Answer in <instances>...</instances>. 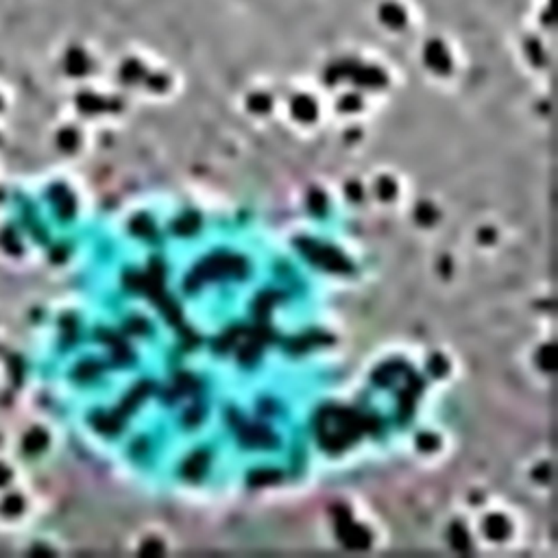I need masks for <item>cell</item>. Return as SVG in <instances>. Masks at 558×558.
<instances>
[{
	"instance_id": "1",
	"label": "cell",
	"mask_w": 558,
	"mask_h": 558,
	"mask_svg": "<svg viewBox=\"0 0 558 558\" xmlns=\"http://www.w3.org/2000/svg\"><path fill=\"white\" fill-rule=\"evenodd\" d=\"M318 441L327 451H341L349 447L365 430H377L373 416H362L345 408H327L316 418Z\"/></svg>"
},
{
	"instance_id": "2",
	"label": "cell",
	"mask_w": 558,
	"mask_h": 558,
	"mask_svg": "<svg viewBox=\"0 0 558 558\" xmlns=\"http://www.w3.org/2000/svg\"><path fill=\"white\" fill-rule=\"evenodd\" d=\"M245 277L247 275V262L243 257H231V255H214L207 257L201 264L196 266V271L188 277V290L198 288L201 282L207 279H218V277Z\"/></svg>"
},
{
	"instance_id": "3",
	"label": "cell",
	"mask_w": 558,
	"mask_h": 558,
	"mask_svg": "<svg viewBox=\"0 0 558 558\" xmlns=\"http://www.w3.org/2000/svg\"><path fill=\"white\" fill-rule=\"evenodd\" d=\"M341 79H351L355 86L360 88H384L388 83V79L384 74V70L375 68V66H360L355 62H341V64H334L327 68L325 72V83L334 86L338 83Z\"/></svg>"
},
{
	"instance_id": "4",
	"label": "cell",
	"mask_w": 558,
	"mask_h": 558,
	"mask_svg": "<svg viewBox=\"0 0 558 558\" xmlns=\"http://www.w3.org/2000/svg\"><path fill=\"white\" fill-rule=\"evenodd\" d=\"M299 247H301V251L310 257L312 264H316V266H323V268L334 271V273L351 271L349 260L334 247H325L321 243H310V240H301V243H299Z\"/></svg>"
},
{
	"instance_id": "5",
	"label": "cell",
	"mask_w": 558,
	"mask_h": 558,
	"mask_svg": "<svg viewBox=\"0 0 558 558\" xmlns=\"http://www.w3.org/2000/svg\"><path fill=\"white\" fill-rule=\"evenodd\" d=\"M336 532L338 539L349 550H367L371 545V532L360 524H353L351 517L345 522H336Z\"/></svg>"
},
{
	"instance_id": "6",
	"label": "cell",
	"mask_w": 558,
	"mask_h": 558,
	"mask_svg": "<svg viewBox=\"0 0 558 558\" xmlns=\"http://www.w3.org/2000/svg\"><path fill=\"white\" fill-rule=\"evenodd\" d=\"M423 62L436 74H449L451 68H454L449 50L445 48V44L441 42V39H430V42L426 44V48H423Z\"/></svg>"
},
{
	"instance_id": "7",
	"label": "cell",
	"mask_w": 558,
	"mask_h": 558,
	"mask_svg": "<svg viewBox=\"0 0 558 558\" xmlns=\"http://www.w3.org/2000/svg\"><path fill=\"white\" fill-rule=\"evenodd\" d=\"M240 441L247 447H275L277 436L264 426L249 423V426H243V430H240Z\"/></svg>"
},
{
	"instance_id": "8",
	"label": "cell",
	"mask_w": 558,
	"mask_h": 558,
	"mask_svg": "<svg viewBox=\"0 0 558 558\" xmlns=\"http://www.w3.org/2000/svg\"><path fill=\"white\" fill-rule=\"evenodd\" d=\"M377 18H380V22L393 31H400L406 27L408 22V13L406 9L400 5V3H395V0H386V3L380 5V9H377Z\"/></svg>"
},
{
	"instance_id": "9",
	"label": "cell",
	"mask_w": 558,
	"mask_h": 558,
	"mask_svg": "<svg viewBox=\"0 0 558 558\" xmlns=\"http://www.w3.org/2000/svg\"><path fill=\"white\" fill-rule=\"evenodd\" d=\"M292 116L297 118V121H301V123H312L316 121V116H318V105L314 98L306 96V94H299L292 98Z\"/></svg>"
},
{
	"instance_id": "10",
	"label": "cell",
	"mask_w": 558,
	"mask_h": 558,
	"mask_svg": "<svg viewBox=\"0 0 558 558\" xmlns=\"http://www.w3.org/2000/svg\"><path fill=\"white\" fill-rule=\"evenodd\" d=\"M484 534L491 541H506V536L510 534V522L504 515H491L484 519Z\"/></svg>"
},
{
	"instance_id": "11",
	"label": "cell",
	"mask_w": 558,
	"mask_h": 558,
	"mask_svg": "<svg viewBox=\"0 0 558 558\" xmlns=\"http://www.w3.org/2000/svg\"><path fill=\"white\" fill-rule=\"evenodd\" d=\"M207 465H210V456L205 451H196L186 461L184 475L188 480H198V477H203V473L207 471Z\"/></svg>"
},
{
	"instance_id": "12",
	"label": "cell",
	"mask_w": 558,
	"mask_h": 558,
	"mask_svg": "<svg viewBox=\"0 0 558 558\" xmlns=\"http://www.w3.org/2000/svg\"><path fill=\"white\" fill-rule=\"evenodd\" d=\"M198 225H201V216H198L196 212H186L184 216H179L172 223V231L179 236H192L198 229Z\"/></svg>"
},
{
	"instance_id": "13",
	"label": "cell",
	"mask_w": 558,
	"mask_h": 558,
	"mask_svg": "<svg viewBox=\"0 0 558 558\" xmlns=\"http://www.w3.org/2000/svg\"><path fill=\"white\" fill-rule=\"evenodd\" d=\"M282 480V473L277 469H255L249 475V486H268V484H277Z\"/></svg>"
},
{
	"instance_id": "14",
	"label": "cell",
	"mask_w": 558,
	"mask_h": 558,
	"mask_svg": "<svg viewBox=\"0 0 558 558\" xmlns=\"http://www.w3.org/2000/svg\"><path fill=\"white\" fill-rule=\"evenodd\" d=\"M449 539H451L454 550H458V552H469L471 550V536H469V532H467V528L463 524H454L449 528Z\"/></svg>"
},
{
	"instance_id": "15",
	"label": "cell",
	"mask_w": 558,
	"mask_h": 558,
	"mask_svg": "<svg viewBox=\"0 0 558 558\" xmlns=\"http://www.w3.org/2000/svg\"><path fill=\"white\" fill-rule=\"evenodd\" d=\"M524 48H526V53H528V57H530V62H532L536 68H541V66L547 64L545 50H543V46H541L539 39L528 37V39H526V44H524Z\"/></svg>"
},
{
	"instance_id": "16",
	"label": "cell",
	"mask_w": 558,
	"mask_h": 558,
	"mask_svg": "<svg viewBox=\"0 0 558 558\" xmlns=\"http://www.w3.org/2000/svg\"><path fill=\"white\" fill-rule=\"evenodd\" d=\"M121 76L127 83H137L147 76V72H144V66L140 64L137 59H129V62L121 68Z\"/></svg>"
},
{
	"instance_id": "17",
	"label": "cell",
	"mask_w": 558,
	"mask_h": 558,
	"mask_svg": "<svg viewBox=\"0 0 558 558\" xmlns=\"http://www.w3.org/2000/svg\"><path fill=\"white\" fill-rule=\"evenodd\" d=\"M155 304L159 306V310L164 312V316L168 318L170 323H175V325H177L179 321H182V310H179V306L172 301V299H168V294H166V292H164L162 297H157V299H155Z\"/></svg>"
},
{
	"instance_id": "18",
	"label": "cell",
	"mask_w": 558,
	"mask_h": 558,
	"mask_svg": "<svg viewBox=\"0 0 558 558\" xmlns=\"http://www.w3.org/2000/svg\"><path fill=\"white\" fill-rule=\"evenodd\" d=\"M149 390H151V384H149V382H142V384H137V386H135V388H133V390L129 393V397H127V400H125V404H123L121 412H123V414H125V412H131V410H133V408H135V406H137L140 402H142V400H144V397H147V393H149Z\"/></svg>"
},
{
	"instance_id": "19",
	"label": "cell",
	"mask_w": 558,
	"mask_h": 558,
	"mask_svg": "<svg viewBox=\"0 0 558 558\" xmlns=\"http://www.w3.org/2000/svg\"><path fill=\"white\" fill-rule=\"evenodd\" d=\"M316 343H332V338L329 336H321V334H306L301 338H294V341L290 343V349L292 351H306V349H310Z\"/></svg>"
},
{
	"instance_id": "20",
	"label": "cell",
	"mask_w": 558,
	"mask_h": 558,
	"mask_svg": "<svg viewBox=\"0 0 558 558\" xmlns=\"http://www.w3.org/2000/svg\"><path fill=\"white\" fill-rule=\"evenodd\" d=\"M247 105H249V109H251L253 114H268L271 107H273V101H271V96L264 94V92H253V94L249 96Z\"/></svg>"
},
{
	"instance_id": "21",
	"label": "cell",
	"mask_w": 558,
	"mask_h": 558,
	"mask_svg": "<svg viewBox=\"0 0 558 558\" xmlns=\"http://www.w3.org/2000/svg\"><path fill=\"white\" fill-rule=\"evenodd\" d=\"M131 227H133V233L142 236V238H153V236H155V225H153V221H151V218H149L147 214L135 216V218H133V223H131Z\"/></svg>"
},
{
	"instance_id": "22",
	"label": "cell",
	"mask_w": 558,
	"mask_h": 558,
	"mask_svg": "<svg viewBox=\"0 0 558 558\" xmlns=\"http://www.w3.org/2000/svg\"><path fill=\"white\" fill-rule=\"evenodd\" d=\"M414 397H416V388H406L402 395H400V416L402 421H408V416L412 414L414 410Z\"/></svg>"
},
{
	"instance_id": "23",
	"label": "cell",
	"mask_w": 558,
	"mask_h": 558,
	"mask_svg": "<svg viewBox=\"0 0 558 558\" xmlns=\"http://www.w3.org/2000/svg\"><path fill=\"white\" fill-rule=\"evenodd\" d=\"M402 369H404V365H402ZM402 369H400V365H386V367H382V369H377V371L373 373V382H377L380 386H390L393 377H395L397 373H400Z\"/></svg>"
},
{
	"instance_id": "24",
	"label": "cell",
	"mask_w": 558,
	"mask_h": 558,
	"mask_svg": "<svg viewBox=\"0 0 558 558\" xmlns=\"http://www.w3.org/2000/svg\"><path fill=\"white\" fill-rule=\"evenodd\" d=\"M414 216H416V221L421 223V225H432L434 221H436V216H438V212H436V207L434 205H430V203H418L416 205V212H414Z\"/></svg>"
},
{
	"instance_id": "25",
	"label": "cell",
	"mask_w": 558,
	"mask_h": 558,
	"mask_svg": "<svg viewBox=\"0 0 558 558\" xmlns=\"http://www.w3.org/2000/svg\"><path fill=\"white\" fill-rule=\"evenodd\" d=\"M377 196H380L382 201H393L397 196V184L390 177H382L380 182H377Z\"/></svg>"
},
{
	"instance_id": "26",
	"label": "cell",
	"mask_w": 558,
	"mask_h": 558,
	"mask_svg": "<svg viewBox=\"0 0 558 558\" xmlns=\"http://www.w3.org/2000/svg\"><path fill=\"white\" fill-rule=\"evenodd\" d=\"M275 301H277V294H273V292L260 294V297H257V301H255V314L260 318H266Z\"/></svg>"
},
{
	"instance_id": "27",
	"label": "cell",
	"mask_w": 558,
	"mask_h": 558,
	"mask_svg": "<svg viewBox=\"0 0 558 558\" xmlns=\"http://www.w3.org/2000/svg\"><path fill=\"white\" fill-rule=\"evenodd\" d=\"M257 355H260V341L251 338V343L240 349V362L243 365H251V362L257 360Z\"/></svg>"
},
{
	"instance_id": "28",
	"label": "cell",
	"mask_w": 558,
	"mask_h": 558,
	"mask_svg": "<svg viewBox=\"0 0 558 558\" xmlns=\"http://www.w3.org/2000/svg\"><path fill=\"white\" fill-rule=\"evenodd\" d=\"M308 203H310V210L314 212V214H325V210H327V198H325V194L321 192V190H312L310 192V198H308Z\"/></svg>"
},
{
	"instance_id": "29",
	"label": "cell",
	"mask_w": 558,
	"mask_h": 558,
	"mask_svg": "<svg viewBox=\"0 0 558 558\" xmlns=\"http://www.w3.org/2000/svg\"><path fill=\"white\" fill-rule=\"evenodd\" d=\"M539 367L543 369V371H554V367H556V360H554V347L552 345H545V347H541V351H539Z\"/></svg>"
},
{
	"instance_id": "30",
	"label": "cell",
	"mask_w": 558,
	"mask_h": 558,
	"mask_svg": "<svg viewBox=\"0 0 558 558\" xmlns=\"http://www.w3.org/2000/svg\"><path fill=\"white\" fill-rule=\"evenodd\" d=\"M338 109L341 111H360L362 109V101L358 94H347L341 98V103H338Z\"/></svg>"
},
{
	"instance_id": "31",
	"label": "cell",
	"mask_w": 558,
	"mask_h": 558,
	"mask_svg": "<svg viewBox=\"0 0 558 558\" xmlns=\"http://www.w3.org/2000/svg\"><path fill=\"white\" fill-rule=\"evenodd\" d=\"M416 447L421 449V451H426V454H430V451H436V447H438V438L434 436V434H418V438H416Z\"/></svg>"
},
{
	"instance_id": "32",
	"label": "cell",
	"mask_w": 558,
	"mask_h": 558,
	"mask_svg": "<svg viewBox=\"0 0 558 558\" xmlns=\"http://www.w3.org/2000/svg\"><path fill=\"white\" fill-rule=\"evenodd\" d=\"M144 81H147V86L153 92H164L168 88V76L166 74H147Z\"/></svg>"
},
{
	"instance_id": "33",
	"label": "cell",
	"mask_w": 558,
	"mask_h": 558,
	"mask_svg": "<svg viewBox=\"0 0 558 558\" xmlns=\"http://www.w3.org/2000/svg\"><path fill=\"white\" fill-rule=\"evenodd\" d=\"M430 371H432V375H436V377H443V375H447V371H449V365H447V360L443 355H432V360H430Z\"/></svg>"
},
{
	"instance_id": "34",
	"label": "cell",
	"mask_w": 558,
	"mask_h": 558,
	"mask_svg": "<svg viewBox=\"0 0 558 558\" xmlns=\"http://www.w3.org/2000/svg\"><path fill=\"white\" fill-rule=\"evenodd\" d=\"M236 336H238V329H231L229 334H223V336L216 341V349H218V351H227V349L231 347V343L236 341Z\"/></svg>"
},
{
	"instance_id": "35",
	"label": "cell",
	"mask_w": 558,
	"mask_h": 558,
	"mask_svg": "<svg viewBox=\"0 0 558 558\" xmlns=\"http://www.w3.org/2000/svg\"><path fill=\"white\" fill-rule=\"evenodd\" d=\"M345 190H347V196L351 198V201H362V186L358 182H349Z\"/></svg>"
},
{
	"instance_id": "36",
	"label": "cell",
	"mask_w": 558,
	"mask_h": 558,
	"mask_svg": "<svg viewBox=\"0 0 558 558\" xmlns=\"http://www.w3.org/2000/svg\"><path fill=\"white\" fill-rule=\"evenodd\" d=\"M175 386H177L179 390H192V388L196 386V382H194V377H190V375H179Z\"/></svg>"
},
{
	"instance_id": "37",
	"label": "cell",
	"mask_w": 558,
	"mask_h": 558,
	"mask_svg": "<svg viewBox=\"0 0 558 558\" xmlns=\"http://www.w3.org/2000/svg\"><path fill=\"white\" fill-rule=\"evenodd\" d=\"M142 554H162L164 552V547H162V543L159 541H155V539H149L144 545H142V550H140Z\"/></svg>"
},
{
	"instance_id": "38",
	"label": "cell",
	"mask_w": 558,
	"mask_h": 558,
	"mask_svg": "<svg viewBox=\"0 0 558 558\" xmlns=\"http://www.w3.org/2000/svg\"><path fill=\"white\" fill-rule=\"evenodd\" d=\"M81 103H83V109H90V111H94V109H103V107H105L103 101H96V98H92V96H83V98H81Z\"/></svg>"
},
{
	"instance_id": "39",
	"label": "cell",
	"mask_w": 558,
	"mask_h": 558,
	"mask_svg": "<svg viewBox=\"0 0 558 558\" xmlns=\"http://www.w3.org/2000/svg\"><path fill=\"white\" fill-rule=\"evenodd\" d=\"M550 465L545 463V465H541V467H536L534 469V480H541V482H547L550 480Z\"/></svg>"
},
{
	"instance_id": "40",
	"label": "cell",
	"mask_w": 558,
	"mask_h": 558,
	"mask_svg": "<svg viewBox=\"0 0 558 558\" xmlns=\"http://www.w3.org/2000/svg\"><path fill=\"white\" fill-rule=\"evenodd\" d=\"M480 240L482 243H493L495 240V231L493 229H482L480 231Z\"/></svg>"
}]
</instances>
